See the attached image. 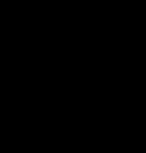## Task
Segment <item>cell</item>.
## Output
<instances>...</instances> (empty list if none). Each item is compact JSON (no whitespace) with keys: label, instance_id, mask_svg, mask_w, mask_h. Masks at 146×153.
<instances>
[]
</instances>
